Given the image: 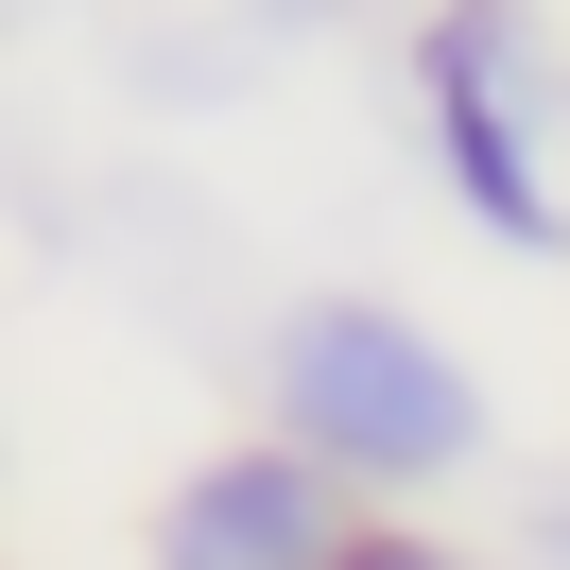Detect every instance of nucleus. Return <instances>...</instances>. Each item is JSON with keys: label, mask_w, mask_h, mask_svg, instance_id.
Here are the masks:
<instances>
[{"label": "nucleus", "mask_w": 570, "mask_h": 570, "mask_svg": "<svg viewBox=\"0 0 570 570\" xmlns=\"http://www.w3.org/2000/svg\"><path fill=\"white\" fill-rule=\"evenodd\" d=\"M277 415H294V450H328V466H466L484 450L466 363L415 346L381 294H312V312L277 328Z\"/></svg>", "instance_id": "nucleus-1"}, {"label": "nucleus", "mask_w": 570, "mask_h": 570, "mask_svg": "<svg viewBox=\"0 0 570 570\" xmlns=\"http://www.w3.org/2000/svg\"><path fill=\"white\" fill-rule=\"evenodd\" d=\"M156 570H346L328 450H225V466H190L174 519H156Z\"/></svg>", "instance_id": "nucleus-2"}, {"label": "nucleus", "mask_w": 570, "mask_h": 570, "mask_svg": "<svg viewBox=\"0 0 570 570\" xmlns=\"http://www.w3.org/2000/svg\"><path fill=\"white\" fill-rule=\"evenodd\" d=\"M432 139H450V190L501 225V243H553V190L519 156V105H501V0L432 18Z\"/></svg>", "instance_id": "nucleus-3"}, {"label": "nucleus", "mask_w": 570, "mask_h": 570, "mask_svg": "<svg viewBox=\"0 0 570 570\" xmlns=\"http://www.w3.org/2000/svg\"><path fill=\"white\" fill-rule=\"evenodd\" d=\"M346 570H450V553H415V535H346Z\"/></svg>", "instance_id": "nucleus-4"}]
</instances>
